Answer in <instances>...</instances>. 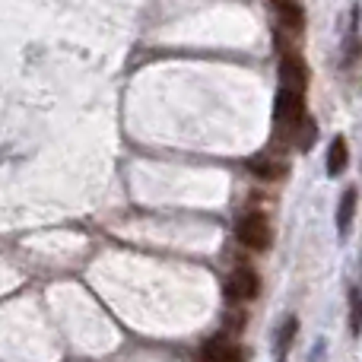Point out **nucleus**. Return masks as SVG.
I'll list each match as a JSON object with an SVG mask.
<instances>
[{
	"mask_svg": "<svg viewBox=\"0 0 362 362\" xmlns=\"http://www.w3.org/2000/svg\"><path fill=\"white\" fill-rule=\"evenodd\" d=\"M235 238L251 251L270 248V223L264 213H248L235 223Z\"/></svg>",
	"mask_w": 362,
	"mask_h": 362,
	"instance_id": "nucleus-1",
	"label": "nucleus"
},
{
	"mask_svg": "<svg viewBox=\"0 0 362 362\" xmlns=\"http://www.w3.org/2000/svg\"><path fill=\"white\" fill-rule=\"evenodd\" d=\"M257 293H261V280H257V274L248 267H238L235 274L226 280V296H229V302H251Z\"/></svg>",
	"mask_w": 362,
	"mask_h": 362,
	"instance_id": "nucleus-2",
	"label": "nucleus"
},
{
	"mask_svg": "<svg viewBox=\"0 0 362 362\" xmlns=\"http://www.w3.org/2000/svg\"><path fill=\"white\" fill-rule=\"evenodd\" d=\"M308 83V67L299 54L286 51L280 61V89H289V93H302Z\"/></svg>",
	"mask_w": 362,
	"mask_h": 362,
	"instance_id": "nucleus-3",
	"label": "nucleus"
},
{
	"mask_svg": "<svg viewBox=\"0 0 362 362\" xmlns=\"http://www.w3.org/2000/svg\"><path fill=\"white\" fill-rule=\"evenodd\" d=\"M302 115H305V102H302V93H289V89H280L276 93V105H274V118L276 124H299Z\"/></svg>",
	"mask_w": 362,
	"mask_h": 362,
	"instance_id": "nucleus-4",
	"label": "nucleus"
},
{
	"mask_svg": "<svg viewBox=\"0 0 362 362\" xmlns=\"http://www.w3.org/2000/svg\"><path fill=\"white\" fill-rule=\"evenodd\" d=\"M248 353L238 344H232L229 337H216L210 344H204V362H245Z\"/></svg>",
	"mask_w": 362,
	"mask_h": 362,
	"instance_id": "nucleus-5",
	"label": "nucleus"
},
{
	"mask_svg": "<svg viewBox=\"0 0 362 362\" xmlns=\"http://www.w3.org/2000/svg\"><path fill=\"white\" fill-rule=\"evenodd\" d=\"M276 13H280L283 25H286L289 32H302V25H305V10H302L299 4H286V0H280V4H276Z\"/></svg>",
	"mask_w": 362,
	"mask_h": 362,
	"instance_id": "nucleus-6",
	"label": "nucleus"
},
{
	"mask_svg": "<svg viewBox=\"0 0 362 362\" xmlns=\"http://www.w3.org/2000/svg\"><path fill=\"white\" fill-rule=\"evenodd\" d=\"M346 159H350V153H346V140L334 137L331 153H327V175H340V172L346 169Z\"/></svg>",
	"mask_w": 362,
	"mask_h": 362,
	"instance_id": "nucleus-7",
	"label": "nucleus"
},
{
	"mask_svg": "<svg viewBox=\"0 0 362 362\" xmlns=\"http://www.w3.org/2000/svg\"><path fill=\"white\" fill-rule=\"evenodd\" d=\"M353 210H356V191H353V187H346L344 197H340V210H337V229H340V235H346V229H350Z\"/></svg>",
	"mask_w": 362,
	"mask_h": 362,
	"instance_id": "nucleus-8",
	"label": "nucleus"
},
{
	"mask_svg": "<svg viewBox=\"0 0 362 362\" xmlns=\"http://www.w3.org/2000/svg\"><path fill=\"white\" fill-rule=\"evenodd\" d=\"M296 331H299V321L296 318H286V325L280 327V340H276V362H286V353L296 340Z\"/></svg>",
	"mask_w": 362,
	"mask_h": 362,
	"instance_id": "nucleus-9",
	"label": "nucleus"
},
{
	"mask_svg": "<svg viewBox=\"0 0 362 362\" xmlns=\"http://www.w3.org/2000/svg\"><path fill=\"white\" fill-rule=\"evenodd\" d=\"M350 334L353 337H359L362 334V293L359 289H353L350 293Z\"/></svg>",
	"mask_w": 362,
	"mask_h": 362,
	"instance_id": "nucleus-10",
	"label": "nucleus"
},
{
	"mask_svg": "<svg viewBox=\"0 0 362 362\" xmlns=\"http://www.w3.org/2000/svg\"><path fill=\"white\" fill-rule=\"evenodd\" d=\"M251 172H257L261 178L274 181V178H280L283 172H286V165H280V163H267V159H255V163H251Z\"/></svg>",
	"mask_w": 362,
	"mask_h": 362,
	"instance_id": "nucleus-11",
	"label": "nucleus"
},
{
	"mask_svg": "<svg viewBox=\"0 0 362 362\" xmlns=\"http://www.w3.org/2000/svg\"><path fill=\"white\" fill-rule=\"evenodd\" d=\"M245 327V315L242 312H229L226 315V321H223V331L226 334H238Z\"/></svg>",
	"mask_w": 362,
	"mask_h": 362,
	"instance_id": "nucleus-12",
	"label": "nucleus"
}]
</instances>
